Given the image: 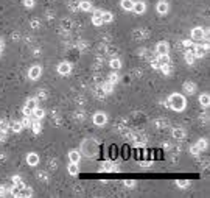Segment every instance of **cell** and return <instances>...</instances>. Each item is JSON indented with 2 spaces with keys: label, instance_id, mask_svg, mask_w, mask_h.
<instances>
[{
  "label": "cell",
  "instance_id": "6da1fadb",
  "mask_svg": "<svg viewBox=\"0 0 210 198\" xmlns=\"http://www.w3.org/2000/svg\"><path fill=\"white\" fill-rule=\"evenodd\" d=\"M168 106L171 109H174V111H177V112H181V111H184L187 108V100L182 94L174 92V94H171L168 97Z\"/></svg>",
  "mask_w": 210,
  "mask_h": 198
},
{
  "label": "cell",
  "instance_id": "7a4b0ae2",
  "mask_svg": "<svg viewBox=\"0 0 210 198\" xmlns=\"http://www.w3.org/2000/svg\"><path fill=\"white\" fill-rule=\"evenodd\" d=\"M83 150L86 151V154H87V156H94V154H95V151L98 150V145H97L94 140L87 139V140H84V142H83Z\"/></svg>",
  "mask_w": 210,
  "mask_h": 198
},
{
  "label": "cell",
  "instance_id": "3957f363",
  "mask_svg": "<svg viewBox=\"0 0 210 198\" xmlns=\"http://www.w3.org/2000/svg\"><path fill=\"white\" fill-rule=\"evenodd\" d=\"M191 51H193L195 58H202V56H205V53L208 51V44H202V45L195 44L193 48H191Z\"/></svg>",
  "mask_w": 210,
  "mask_h": 198
},
{
  "label": "cell",
  "instance_id": "277c9868",
  "mask_svg": "<svg viewBox=\"0 0 210 198\" xmlns=\"http://www.w3.org/2000/svg\"><path fill=\"white\" fill-rule=\"evenodd\" d=\"M190 34H191V39H193V41H204L205 36H207L205 30L201 28V27H195V28L191 30Z\"/></svg>",
  "mask_w": 210,
  "mask_h": 198
},
{
  "label": "cell",
  "instance_id": "5b68a950",
  "mask_svg": "<svg viewBox=\"0 0 210 198\" xmlns=\"http://www.w3.org/2000/svg\"><path fill=\"white\" fill-rule=\"evenodd\" d=\"M37 106V98H28L27 103L23 106V115H31V112L34 111V108Z\"/></svg>",
  "mask_w": 210,
  "mask_h": 198
},
{
  "label": "cell",
  "instance_id": "8992f818",
  "mask_svg": "<svg viewBox=\"0 0 210 198\" xmlns=\"http://www.w3.org/2000/svg\"><path fill=\"white\" fill-rule=\"evenodd\" d=\"M42 75V69H41V65H33V67H30L28 70V78L31 81H37L39 78H41Z\"/></svg>",
  "mask_w": 210,
  "mask_h": 198
},
{
  "label": "cell",
  "instance_id": "52a82bcc",
  "mask_svg": "<svg viewBox=\"0 0 210 198\" xmlns=\"http://www.w3.org/2000/svg\"><path fill=\"white\" fill-rule=\"evenodd\" d=\"M94 123L97 125V126H103V125H106V122H108V115L104 114L103 111H98V112H95L94 114Z\"/></svg>",
  "mask_w": 210,
  "mask_h": 198
},
{
  "label": "cell",
  "instance_id": "ba28073f",
  "mask_svg": "<svg viewBox=\"0 0 210 198\" xmlns=\"http://www.w3.org/2000/svg\"><path fill=\"white\" fill-rule=\"evenodd\" d=\"M131 11H134V14L140 16V14H143V12L146 11V3H145V2H142V0H139V2H134L133 9H131Z\"/></svg>",
  "mask_w": 210,
  "mask_h": 198
},
{
  "label": "cell",
  "instance_id": "9c48e42d",
  "mask_svg": "<svg viewBox=\"0 0 210 198\" xmlns=\"http://www.w3.org/2000/svg\"><path fill=\"white\" fill-rule=\"evenodd\" d=\"M168 51H170V45L167 42H157L156 44V53L157 55H168Z\"/></svg>",
  "mask_w": 210,
  "mask_h": 198
},
{
  "label": "cell",
  "instance_id": "30bf717a",
  "mask_svg": "<svg viewBox=\"0 0 210 198\" xmlns=\"http://www.w3.org/2000/svg\"><path fill=\"white\" fill-rule=\"evenodd\" d=\"M72 72V64L70 62H61L59 65H58V73L59 75H69Z\"/></svg>",
  "mask_w": 210,
  "mask_h": 198
},
{
  "label": "cell",
  "instance_id": "8fae6325",
  "mask_svg": "<svg viewBox=\"0 0 210 198\" xmlns=\"http://www.w3.org/2000/svg\"><path fill=\"white\" fill-rule=\"evenodd\" d=\"M27 164L30 167H36L39 164V154L37 153H28L27 154Z\"/></svg>",
  "mask_w": 210,
  "mask_h": 198
},
{
  "label": "cell",
  "instance_id": "7c38bea8",
  "mask_svg": "<svg viewBox=\"0 0 210 198\" xmlns=\"http://www.w3.org/2000/svg\"><path fill=\"white\" fill-rule=\"evenodd\" d=\"M101 14H103V9H95L94 16H92V23H94L95 27H100V25H103V20H101Z\"/></svg>",
  "mask_w": 210,
  "mask_h": 198
},
{
  "label": "cell",
  "instance_id": "4fadbf2b",
  "mask_svg": "<svg viewBox=\"0 0 210 198\" xmlns=\"http://www.w3.org/2000/svg\"><path fill=\"white\" fill-rule=\"evenodd\" d=\"M156 9H157V12H159L160 16H165L170 11V5H168V2H159L157 6H156Z\"/></svg>",
  "mask_w": 210,
  "mask_h": 198
},
{
  "label": "cell",
  "instance_id": "5bb4252c",
  "mask_svg": "<svg viewBox=\"0 0 210 198\" xmlns=\"http://www.w3.org/2000/svg\"><path fill=\"white\" fill-rule=\"evenodd\" d=\"M69 161H70V162H75V164L80 162V161H81L80 151H78V150H70V151H69Z\"/></svg>",
  "mask_w": 210,
  "mask_h": 198
},
{
  "label": "cell",
  "instance_id": "9a60e30c",
  "mask_svg": "<svg viewBox=\"0 0 210 198\" xmlns=\"http://www.w3.org/2000/svg\"><path fill=\"white\" fill-rule=\"evenodd\" d=\"M196 83H193V81H185L184 83V90L187 92V94H195L196 92Z\"/></svg>",
  "mask_w": 210,
  "mask_h": 198
},
{
  "label": "cell",
  "instance_id": "2e32d148",
  "mask_svg": "<svg viewBox=\"0 0 210 198\" xmlns=\"http://www.w3.org/2000/svg\"><path fill=\"white\" fill-rule=\"evenodd\" d=\"M31 117H33V118H37V120H42V118L45 117V111H44L42 108H37V106H36L34 111L31 112Z\"/></svg>",
  "mask_w": 210,
  "mask_h": 198
},
{
  "label": "cell",
  "instance_id": "e0dca14e",
  "mask_svg": "<svg viewBox=\"0 0 210 198\" xmlns=\"http://www.w3.org/2000/svg\"><path fill=\"white\" fill-rule=\"evenodd\" d=\"M67 171H69V175L76 176L78 173H80V167H78V164H75V162H69V165H67Z\"/></svg>",
  "mask_w": 210,
  "mask_h": 198
},
{
  "label": "cell",
  "instance_id": "ac0fdd59",
  "mask_svg": "<svg viewBox=\"0 0 210 198\" xmlns=\"http://www.w3.org/2000/svg\"><path fill=\"white\" fill-rule=\"evenodd\" d=\"M199 103L202 108H208L210 106V95L208 94H201L199 95Z\"/></svg>",
  "mask_w": 210,
  "mask_h": 198
},
{
  "label": "cell",
  "instance_id": "d6986e66",
  "mask_svg": "<svg viewBox=\"0 0 210 198\" xmlns=\"http://www.w3.org/2000/svg\"><path fill=\"white\" fill-rule=\"evenodd\" d=\"M109 67H111V69H114V70L122 69V61H120L119 58H112V59L109 61Z\"/></svg>",
  "mask_w": 210,
  "mask_h": 198
},
{
  "label": "cell",
  "instance_id": "ffe728a7",
  "mask_svg": "<svg viewBox=\"0 0 210 198\" xmlns=\"http://www.w3.org/2000/svg\"><path fill=\"white\" fill-rule=\"evenodd\" d=\"M101 20H103V23H111V22L114 20L112 12H109V11H103V14H101Z\"/></svg>",
  "mask_w": 210,
  "mask_h": 198
},
{
  "label": "cell",
  "instance_id": "44dd1931",
  "mask_svg": "<svg viewBox=\"0 0 210 198\" xmlns=\"http://www.w3.org/2000/svg\"><path fill=\"white\" fill-rule=\"evenodd\" d=\"M120 5L125 11H131L133 9V5H134V0H120Z\"/></svg>",
  "mask_w": 210,
  "mask_h": 198
},
{
  "label": "cell",
  "instance_id": "7402d4cb",
  "mask_svg": "<svg viewBox=\"0 0 210 198\" xmlns=\"http://www.w3.org/2000/svg\"><path fill=\"white\" fill-rule=\"evenodd\" d=\"M184 58H185V61L188 62V64H193L195 61H196V58H195V55H193V51H191V48H188L185 53H184Z\"/></svg>",
  "mask_w": 210,
  "mask_h": 198
},
{
  "label": "cell",
  "instance_id": "603a6c76",
  "mask_svg": "<svg viewBox=\"0 0 210 198\" xmlns=\"http://www.w3.org/2000/svg\"><path fill=\"white\" fill-rule=\"evenodd\" d=\"M78 6H80L81 11H90L92 9V3L89 2V0H81V2L78 3Z\"/></svg>",
  "mask_w": 210,
  "mask_h": 198
},
{
  "label": "cell",
  "instance_id": "cb8c5ba5",
  "mask_svg": "<svg viewBox=\"0 0 210 198\" xmlns=\"http://www.w3.org/2000/svg\"><path fill=\"white\" fill-rule=\"evenodd\" d=\"M31 129L34 131V133H41V129H42L41 120H37V118H33V122H31Z\"/></svg>",
  "mask_w": 210,
  "mask_h": 198
},
{
  "label": "cell",
  "instance_id": "d4e9b609",
  "mask_svg": "<svg viewBox=\"0 0 210 198\" xmlns=\"http://www.w3.org/2000/svg\"><path fill=\"white\" fill-rule=\"evenodd\" d=\"M173 137L174 139H184L185 137V131H184L182 128H174L173 129Z\"/></svg>",
  "mask_w": 210,
  "mask_h": 198
},
{
  "label": "cell",
  "instance_id": "484cf974",
  "mask_svg": "<svg viewBox=\"0 0 210 198\" xmlns=\"http://www.w3.org/2000/svg\"><path fill=\"white\" fill-rule=\"evenodd\" d=\"M31 122H33V118H31V115H25L22 120H20V123H22V126L23 128H30L31 126Z\"/></svg>",
  "mask_w": 210,
  "mask_h": 198
},
{
  "label": "cell",
  "instance_id": "4316f807",
  "mask_svg": "<svg viewBox=\"0 0 210 198\" xmlns=\"http://www.w3.org/2000/svg\"><path fill=\"white\" fill-rule=\"evenodd\" d=\"M101 89H103L104 94H111V92L114 90V84H112L111 81H106V83L103 84V87H101Z\"/></svg>",
  "mask_w": 210,
  "mask_h": 198
},
{
  "label": "cell",
  "instance_id": "83f0119b",
  "mask_svg": "<svg viewBox=\"0 0 210 198\" xmlns=\"http://www.w3.org/2000/svg\"><path fill=\"white\" fill-rule=\"evenodd\" d=\"M11 129L14 131V133H20V131L23 129V126H22V123H20L19 120H16V122L11 123Z\"/></svg>",
  "mask_w": 210,
  "mask_h": 198
},
{
  "label": "cell",
  "instance_id": "f1b7e54d",
  "mask_svg": "<svg viewBox=\"0 0 210 198\" xmlns=\"http://www.w3.org/2000/svg\"><path fill=\"white\" fill-rule=\"evenodd\" d=\"M157 61H159L160 65H164V64H170V62H171V61H170V56H168V55H157Z\"/></svg>",
  "mask_w": 210,
  "mask_h": 198
},
{
  "label": "cell",
  "instance_id": "f546056e",
  "mask_svg": "<svg viewBox=\"0 0 210 198\" xmlns=\"http://www.w3.org/2000/svg\"><path fill=\"white\" fill-rule=\"evenodd\" d=\"M196 145H198V148H199L201 151H204V150H207V147H208V142H207V139H199Z\"/></svg>",
  "mask_w": 210,
  "mask_h": 198
},
{
  "label": "cell",
  "instance_id": "4dcf8cb0",
  "mask_svg": "<svg viewBox=\"0 0 210 198\" xmlns=\"http://www.w3.org/2000/svg\"><path fill=\"white\" fill-rule=\"evenodd\" d=\"M159 70H162L164 75H170V73H171V64H164V65H160Z\"/></svg>",
  "mask_w": 210,
  "mask_h": 198
},
{
  "label": "cell",
  "instance_id": "1f68e13d",
  "mask_svg": "<svg viewBox=\"0 0 210 198\" xmlns=\"http://www.w3.org/2000/svg\"><path fill=\"white\" fill-rule=\"evenodd\" d=\"M109 81H111L112 84L119 83V81H120V76H119V73H115V72H114V73H111V75H109Z\"/></svg>",
  "mask_w": 210,
  "mask_h": 198
},
{
  "label": "cell",
  "instance_id": "d6a6232c",
  "mask_svg": "<svg viewBox=\"0 0 210 198\" xmlns=\"http://www.w3.org/2000/svg\"><path fill=\"white\" fill-rule=\"evenodd\" d=\"M31 195H33L31 187H23V190H22V193H20V196H31Z\"/></svg>",
  "mask_w": 210,
  "mask_h": 198
},
{
  "label": "cell",
  "instance_id": "836d02e7",
  "mask_svg": "<svg viewBox=\"0 0 210 198\" xmlns=\"http://www.w3.org/2000/svg\"><path fill=\"white\" fill-rule=\"evenodd\" d=\"M176 184H177V186H179L181 189H185V187L188 186L190 182H188L187 179H184V181H182V179H177V181H176Z\"/></svg>",
  "mask_w": 210,
  "mask_h": 198
},
{
  "label": "cell",
  "instance_id": "e575fe53",
  "mask_svg": "<svg viewBox=\"0 0 210 198\" xmlns=\"http://www.w3.org/2000/svg\"><path fill=\"white\" fill-rule=\"evenodd\" d=\"M23 6H27V8H33L36 5V0H23Z\"/></svg>",
  "mask_w": 210,
  "mask_h": 198
},
{
  "label": "cell",
  "instance_id": "d590c367",
  "mask_svg": "<svg viewBox=\"0 0 210 198\" xmlns=\"http://www.w3.org/2000/svg\"><path fill=\"white\" fill-rule=\"evenodd\" d=\"M199 148H198V145H191V147H190V153L193 154V156H198L199 154Z\"/></svg>",
  "mask_w": 210,
  "mask_h": 198
},
{
  "label": "cell",
  "instance_id": "8d00e7d4",
  "mask_svg": "<svg viewBox=\"0 0 210 198\" xmlns=\"http://www.w3.org/2000/svg\"><path fill=\"white\" fill-rule=\"evenodd\" d=\"M125 186L126 187H136V181L134 179H126L125 181Z\"/></svg>",
  "mask_w": 210,
  "mask_h": 198
},
{
  "label": "cell",
  "instance_id": "74e56055",
  "mask_svg": "<svg viewBox=\"0 0 210 198\" xmlns=\"http://www.w3.org/2000/svg\"><path fill=\"white\" fill-rule=\"evenodd\" d=\"M6 137V131H5V126H0V140H3Z\"/></svg>",
  "mask_w": 210,
  "mask_h": 198
},
{
  "label": "cell",
  "instance_id": "f35d334b",
  "mask_svg": "<svg viewBox=\"0 0 210 198\" xmlns=\"http://www.w3.org/2000/svg\"><path fill=\"white\" fill-rule=\"evenodd\" d=\"M151 65H153V69H160V64H159V61H157V59H153Z\"/></svg>",
  "mask_w": 210,
  "mask_h": 198
},
{
  "label": "cell",
  "instance_id": "ab89813d",
  "mask_svg": "<svg viewBox=\"0 0 210 198\" xmlns=\"http://www.w3.org/2000/svg\"><path fill=\"white\" fill-rule=\"evenodd\" d=\"M6 193H9V190H6V189H5L3 186H0V195L3 196V195H6Z\"/></svg>",
  "mask_w": 210,
  "mask_h": 198
},
{
  "label": "cell",
  "instance_id": "60d3db41",
  "mask_svg": "<svg viewBox=\"0 0 210 198\" xmlns=\"http://www.w3.org/2000/svg\"><path fill=\"white\" fill-rule=\"evenodd\" d=\"M184 45H185L187 48H190V47H193V41H188L187 39V41H184Z\"/></svg>",
  "mask_w": 210,
  "mask_h": 198
},
{
  "label": "cell",
  "instance_id": "b9f144b4",
  "mask_svg": "<svg viewBox=\"0 0 210 198\" xmlns=\"http://www.w3.org/2000/svg\"><path fill=\"white\" fill-rule=\"evenodd\" d=\"M31 27H33V28H37V27H39V20H37V19H36V20H31Z\"/></svg>",
  "mask_w": 210,
  "mask_h": 198
},
{
  "label": "cell",
  "instance_id": "7bdbcfd3",
  "mask_svg": "<svg viewBox=\"0 0 210 198\" xmlns=\"http://www.w3.org/2000/svg\"><path fill=\"white\" fill-rule=\"evenodd\" d=\"M20 181H22V179L19 178V175H14V176H12V182H14V184H16V182H20Z\"/></svg>",
  "mask_w": 210,
  "mask_h": 198
},
{
  "label": "cell",
  "instance_id": "ee69618b",
  "mask_svg": "<svg viewBox=\"0 0 210 198\" xmlns=\"http://www.w3.org/2000/svg\"><path fill=\"white\" fill-rule=\"evenodd\" d=\"M0 50H3V41L0 39Z\"/></svg>",
  "mask_w": 210,
  "mask_h": 198
},
{
  "label": "cell",
  "instance_id": "f6af8a7d",
  "mask_svg": "<svg viewBox=\"0 0 210 198\" xmlns=\"http://www.w3.org/2000/svg\"><path fill=\"white\" fill-rule=\"evenodd\" d=\"M0 56H2V50H0Z\"/></svg>",
  "mask_w": 210,
  "mask_h": 198
}]
</instances>
